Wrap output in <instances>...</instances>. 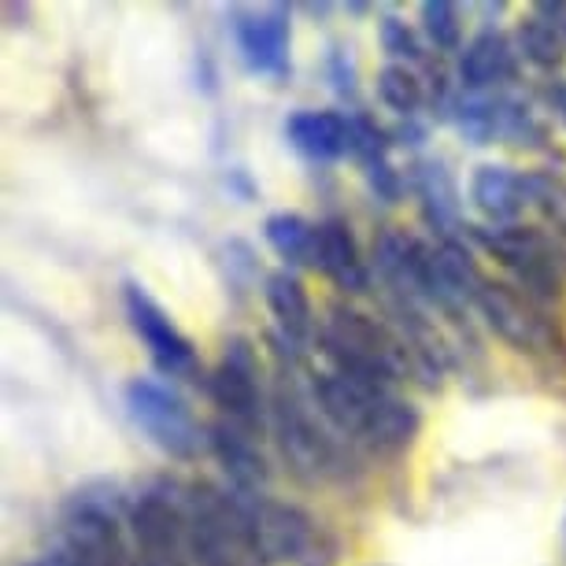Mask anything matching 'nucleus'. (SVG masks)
I'll return each instance as SVG.
<instances>
[{
  "mask_svg": "<svg viewBox=\"0 0 566 566\" xmlns=\"http://www.w3.org/2000/svg\"><path fill=\"white\" fill-rule=\"evenodd\" d=\"M389 148L392 130H386L378 119H370L367 112H352V159H359V167L389 159Z\"/></svg>",
  "mask_w": 566,
  "mask_h": 566,
  "instance_id": "obj_26",
  "label": "nucleus"
},
{
  "mask_svg": "<svg viewBox=\"0 0 566 566\" xmlns=\"http://www.w3.org/2000/svg\"><path fill=\"white\" fill-rule=\"evenodd\" d=\"M374 90H378V101L400 119H419L422 108H430V85L422 82L419 71L403 67V63H381Z\"/></svg>",
  "mask_w": 566,
  "mask_h": 566,
  "instance_id": "obj_23",
  "label": "nucleus"
},
{
  "mask_svg": "<svg viewBox=\"0 0 566 566\" xmlns=\"http://www.w3.org/2000/svg\"><path fill=\"white\" fill-rule=\"evenodd\" d=\"M363 178H367L370 193L378 197L381 205H400L403 193H408V175H400V170L392 167L389 159H381V164L363 167Z\"/></svg>",
  "mask_w": 566,
  "mask_h": 566,
  "instance_id": "obj_27",
  "label": "nucleus"
},
{
  "mask_svg": "<svg viewBox=\"0 0 566 566\" xmlns=\"http://www.w3.org/2000/svg\"><path fill=\"white\" fill-rule=\"evenodd\" d=\"M467 241L507 271V282L544 307L566 296V263L555 238L544 227L511 222V227H467Z\"/></svg>",
  "mask_w": 566,
  "mask_h": 566,
  "instance_id": "obj_6",
  "label": "nucleus"
},
{
  "mask_svg": "<svg viewBox=\"0 0 566 566\" xmlns=\"http://www.w3.org/2000/svg\"><path fill=\"white\" fill-rule=\"evenodd\" d=\"M285 142L312 164H337L352 156V112L301 108L285 119Z\"/></svg>",
  "mask_w": 566,
  "mask_h": 566,
  "instance_id": "obj_19",
  "label": "nucleus"
},
{
  "mask_svg": "<svg viewBox=\"0 0 566 566\" xmlns=\"http://www.w3.org/2000/svg\"><path fill=\"white\" fill-rule=\"evenodd\" d=\"M474 312L482 315L489 334L500 337L511 352L526 356L530 363L548 356L555 345L566 340V329L552 315V307L537 304L507 277H485V285L478 290Z\"/></svg>",
  "mask_w": 566,
  "mask_h": 566,
  "instance_id": "obj_11",
  "label": "nucleus"
},
{
  "mask_svg": "<svg viewBox=\"0 0 566 566\" xmlns=\"http://www.w3.org/2000/svg\"><path fill=\"white\" fill-rule=\"evenodd\" d=\"M123 315L130 323L134 337L142 340L153 367L164 378L178 381H205L208 374L200 367L197 345L178 329V323L164 312V304L145 290L137 277H123Z\"/></svg>",
  "mask_w": 566,
  "mask_h": 566,
  "instance_id": "obj_12",
  "label": "nucleus"
},
{
  "mask_svg": "<svg viewBox=\"0 0 566 566\" xmlns=\"http://www.w3.org/2000/svg\"><path fill=\"white\" fill-rule=\"evenodd\" d=\"M315 271H323L329 282L345 293V301L348 296L370 293V282H374L370 260L363 255L356 233H352V227L340 216L318 219V263H315Z\"/></svg>",
  "mask_w": 566,
  "mask_h": 566,
  "instance_id": "obj_17",
  "label": "nucleus"
},
{
  "mask_svg": "<svg viewBox=\"0 0 566 566\" xmlns=\"http://www.w3.org/2000/svg\"><path fill=\"white\" fill-rule=\"evenodd\" d=\"M307 392L340 441L359 448V452L386 459L403 455L422 433L419 403L400 397L397 389H378L348 378V374L323 370L312 378Z\"/></svg>",
  "mask_w": 566,
  "mask_h": 566,
  "instance_id": "obj_1",
  "label": "nucleus"
},
{
  "mask_svg": "<svg viewBox=\"0 0 566 566\" xmlns=\"http://www.w3.org/2000/svg\"><path fill=\"white\" fill-rule=\"evenodd\" d=\"M408 189L419 197L422 219L430 222L437 238H455L459 227V186L441 159H415L408 167Z\"/></svg>",
  "mask_w": 566,
  "mask_h": 566,
  "instance_id": "obj_21",
  "label": "nucleus"
},
{
  "mask_svg": "<svg viewBox=\"0 0 566 566\" xmlns=\"http://www.w3.org/2000/svg\"><path fill=\"white\" fill-rule=\"evenodd\" d=\"M263 304L274 318V340L277 348H290V356H304L318 340V318L312 293H307L304 277L277 266L263 277Z\"/></svg>",
  "mask_w": 566,
  "mask_h": 566,
  "instance_id": "obj_15",
  "label": "nucleus"
},
{
  "mask_svg": "<svg viewBox=\"0 0 566 566\" xmlns=\"http://www.w3.org/2000/svg\"><path fill=\"white\" fill-rule=\"evenodd\" d=\"M533 374H537V386L548 392L552 400L566 403V340L555 345L548 356L533 359Z\"/></svg>",
  "mask_w": 566,
  "mask_h": 566,
  "instance_id": "obj_28",
  "label": "nucleus"
},
{
  "mask_svg": "<svg viewBox=\"0 0 566 566\" xmlns=\"http://www.w3.org/2000/svg\"><path fill=\"white\" fill-rule=\"evenodd\" d=\"M208 452L216 455L222 474L230 478V489L238 496H263V485L271 478V467L260 452V437L249 430H238L230 422L208 426Z\"/></svg>",
  "mask_w": 566,
  "mask_h": 566,
  "instance_id": "obj_18",
  "label": "nucleus"
},
{
  "mask_svg": "<svg viewBox=\"0 0 566 566\" xmlns=\"http://www.w3.org/2000/svg\"><path fill=\"white\" fill-rule=\"evenodd\" d=\"M541 101L555 119L566 126V78H548L541 85Z\"/></svg>",
  "mask_w": 566,
  "mask_h": 566,
  "instance_id": "obj_30",
  "label": "nucleus"
},
{
  "mask_svg": "<svg viewBox=\"0 0 566 566\" xmlns=\"http://www.w3.org/2000/svg\"><path fill=\"white\" fill-rule=\"evenodd\" d=\"M470 205L485 227H511L530 211V170L507 164H482L470 175Z\"/></svg>",
  "mask_w": 566,
  "mask_h": 566,
  "instance_id": "obj_16",
  "label": "nucleus"
},
{
  "mask_svg": "<svg viewBox=\"0 0 566 566\" xmlns=\"http://www.w3.org/2000/svg\"><path fill=\"white\" fill-rule=\"evenodd\" d=\"M123 408L148 444L167 459L193 463L208 452V426H200L186 400L159 378H130L123 386Z\"/></svg>",
  "mask_w": 566,
  "mask_h": 566,
  "instance_id": "obj_9",
  "label": "nucleus"
},
{
  "mask_svg": "<svg viewBox=\"0 0 566 566\" xmlns=\"http://www.w3.org/2000/svg\"><path fill=\"white\" fill-rule=\"evenodd\" d=\"M559 544H563V555H566V511H563V522H559Z\"/></svg>",
  "mask_w": 566,
  "mask_h": 566,
  "instance_id": "obj_32",
  "label": "nucleus"
},
{
  "mask_svg": "<svg viewBox=\"0 0 566 566\" xmlns=\"http://www.w3.org/2000/svg\"><path fill=\"white\" fill-rule=\"evenodd\" d=\"M315 345L329 363V370L367 381V386L397 389L400 381H411V352L397 334V326L381 315L363 312L352 301L326 304Z\"/></svg>",
  "mask_w": 566,
  "mask_h": 566,
  "instance_id": "obj_2",
  "label": "nucleus"
},
{
  "mask_svg": "<svg viewBox=\"0 0 566 566\" xmlns=\"http://www.w3.org/2000/svg\"><path fill=\"white\" fill-rule=\"evenodd\" d=\"M186 504L197 566H266L252 541L244 496L211 482H193L186 485Z\"/></svg>",
  "mask_w": 566,
  "mask_h": 566,
  "instance_id": "obj_7",
  "label": "nucleus"
},
{
  "mask_svg": "<svg viewBox=\"0 0 566 566\" xmlns=\"http://www.w3.org/2000/svg\"><path fill=\"white\" fill-rule=\"evenodd\" d=\"M282 463L293 470L296 482L326 485L345 482L352 470V444L334 433L323 415H318L312 392L290 378H277L271 389V430Z\"/></svg>",
  "mask_w": 566,
  "mask_h": 566,
  "instance_id": "obj_3",
  "label": "nucleus"
},
{
  "mask_svg": "<svg viewBox=\"0 0 566 566\" xmlns=\"http://www.w3.org/2000/svg\"><path fill=\"white\" fill-rule=\"evenodd\" d=\"M230 38L241 67L260 78H285L293 71V12L285 4L233 8Z\"/></svg>",
  "mask_w": 566,
  "mask_h": 566,
  "instance_id": "obj_13",
  "label": "nucleus"
},
{
  "mask_svg": "<svg viewBox=\"0 0 566 566\" xmlns=\"http://www.w3.org/2000/svg\"><path fill=\"white\" fill-rule=\"evenodd\" d=\"M378 45L386 49L389 63H403V67H426V49H422L419 34L408 27V19L381 15L378 19Z\"/></svg>",
  "mask_w": 566,
  "mask_h": 566,
  "instance_id": "obj_25",
  "label": "nucleus"
},
{
  "mask_svg": "<svg viewBox=\"0 0 566 566\" xmlns=\"http://www.w3.org/2000/svg\"><path fill=\"white\" fill-rule=\"evenodd\" d=\"M252 541L266 566H337L340 544L337 530L315 518L312 511L274 496H244Z\"/></svg>",
  "mask_w": 566,
  "mask_h": 566,
  "instance_id": "obj_5",
  "label": "nucleus"
},
{
  "mask_svg": "<svg viewBox=\"0 0 566 566\" xmlns=\"http://www.w3.org/2000/svg\"><path fill=\"white\" fill-rule=\"evenodd\" d=\"M323 71L329 78V90H334L337 97H356V63L348 60L345 49L329 45L326 60H323Z\"/></svg>",
  "mask_w": 566,
  "mask_h": 566,
  "instance_id": "obj_29",
  "label": "nucleus"
},
{
  "mask_svg": "<svg viewBox=\"0 0 566 566\" xmlns=\"http://www.w3.org/2000/svg\"><path fill=\"white\" fill-rule=\"evenodd\" d=\"M23 566H71V559H67V555H63V548H60V552L41 555V559H30V563H23Z\"/></svg>",
  "mask_w": 566,
  "mask_h": 566,
  "instance_id": "obj_31",
  "label": "nucleus"
},
{
  "mask_svg": "<svg viewBox=\"0 0 566 566\" xmlns=\"http://www.w3.org/2000/svg\"><path fill=\"white\" fill-rule=\"evenodd\" d=\"M263 241L282 266L290 271H315L318 263V222L301 211H271L263 219Z\"/></svg>",
  "mask_w": 566,
  "mask_h": 566,
  "instance_id": "obj_22",
  "label": "nucleus"
},
{
  "mask_svg": "<svg viewBox=\"0 0 566 566\" xmlns=\"http://www.w3.org/2000/svg\"><path fill=\"white\" fill-rule=\"evenodd\" d=\"M419 30L433 52H463V8L452 0H422Z\"/></svg>",
  "mask_w": 566,
  "mask_h": 566,
  "instance_id": "obj_24",
  "label": "nucleus"
},
{
  "mask_svg": "<svg viewBox=\"0 0 566 566\" xmlns=\"http://www.w3.org/2000/svg\"><path fill=\"white\" fill-rule=\"evenodd\" d=\"M130 537L142 566H197L186 485L156 478L130 496Z\"/></svg>",
  "mask_w": 566,
  "mask_h": 566,
  "instance_id": "obj_8",
  "label": "nucleus"
},
{
  "mask_svg": "<svg viewBox=\"0 0 566 566\" xmlns=\"http://www.w3.org/2000/svg\"><path fill=\"white\" fill-rule=\"evenodd\" d=\"M63 555L71 566H142L130 537V496L112 482H85L63 500Z\"/></svg>",
  "mask_w": 566,
  "mask_h": 566,
  "instance_id": "obj_4",
  "label": "nucleus"
},
{
  "mask_svg": "<svg viewBox=\"0 0 566 566\" xmlns=\"http://www.w3.org/2000/svg\"><path fill=\"white\" fill-rule=\"evenodd\" d=\"M522 60L537 71H559L566 63V0H541L515 27Z\"/></svg>",
  "mask_w": 566,
  "mask_h": 566,
  "instance_id": "obj_20",
  "label": "nucleus"
},
{
  "mask_svg": "<svg viewBox=\"0 0 566 566\" xmlns=\"http://www.w3.org/2000/svg\"><path fill=\"white\" fill-rule=\"evenodd\" d=\"M522 74V52L515 38L496 27L478 30L455 56V82L459 93H504Z\"/></svg>",
  "mask_w": 566,
  "mask_h": 566,
  "instance_id": "obj_14",
  "label": "nucleus"
},
{
  "mask_svg": "<svg viewBox=\"0 0 566 566\" xmlns=\"http://www.w3.org/2000/svg\"><path fill=\"white\" fill-rule=\"evenodd\" d=\"M205 392L219 408V419L260 437L271 430V392L263 386L260 352L244 334H230L222 340V356L208 370Z\"/></svg>",
  "mask_w": 566,
  "mask_h": 566,
  "instance_id": "obj_10",
  "label": "nucleus"
}]
</instances>
